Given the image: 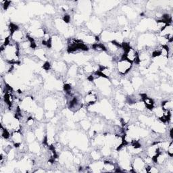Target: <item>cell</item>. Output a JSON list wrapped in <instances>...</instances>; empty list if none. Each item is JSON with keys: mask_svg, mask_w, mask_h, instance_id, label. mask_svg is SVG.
<instances>
[{"mask_svg": "<svg viewBox=\"0 0 173 173\" xmlns=\"http://www.w3.org/2000/svg\"><path fill=\"white\" fill-rule=\"evenodd\" d=\"M85 101L87 104L89 105H93L97 101V95L95 92L94 91H89L87 93L85 97Z\"/></svg>", "mask_w": 173, "mask_h": 173, "instance_id": "obj_2", "label": "cell"}, {"mask_svg": "<svg viewBox=\"0 0 173 173\" xmlns=\"http://www.w3.org/2000/svg\"><path fill=\"white\" fill-rule=\"evenodd\" d=\"M133 63L126 59H121L118 61L116 68L118 72L121 74H126L132 68Z\"/></svg>", "mask_w": 173, "mask_h": 173, "instance_id": "obj_1", "label": "cell"}, {"mask_svg": "<svg viewBox=\"0 0 173 173\" xmlns=\"http://www.w3.org/2000/svg\"><path fill=\"white\" fill-rule=\"evenodd\" d=\"M166 152H166L167 154L168 155L169 157L172 158V156H173V143H172V141H171L170 142V143H169L168 148H167V150H166Z\"/></svg>", "mask_w": 173, "mask_h": 173, "instance_id": "obj_5", "label": "cell"}, {"mask_svg": "<svg viewBox=\"0 0 173 173\" xmlns=\"http://www.w3.org/2000/svg\"><path fill=\"white\" fill-rule=\"evenodd\" d=\"M133 105L134 108L138 111H143L146 109L144 103H143V101H142V100H139V101H136L135 103H133Z\"/></svg>", "mask_w": 173, "mask_h": 173, "instance_id": "obj_4", "label": "cell"}, {"mask_svg": "<svg viewBox=\"0 0 173 173\" xmlns=\"http://www.w3.org/2000/svg\"><path fill=\"white\" fill-rule=\"evenodd\" d=\"M43 68L45 69V70H48L50 68V64L49 62H46L43 65Z\"/></svg>", "mask_w": 173, "mask_h": 173, "instance_id": "obj_6", "label": "cell"}, {"mask_svg": "<svg viewBox=\"0 0 173 173\" xmlns=\"http://www.w3.org/2000/svg\"><path fill=\"white\" fill-rule=\"evenodd\" d=\"M162 108L164 110H169L172 112V108H173V103L172 101L171 100H168V101H163L161 104Z\"/></svg>", "mask_w": 173, "mask_h": 173, "instance_id": "obj_3", "label": "cell"}]
</instances>
